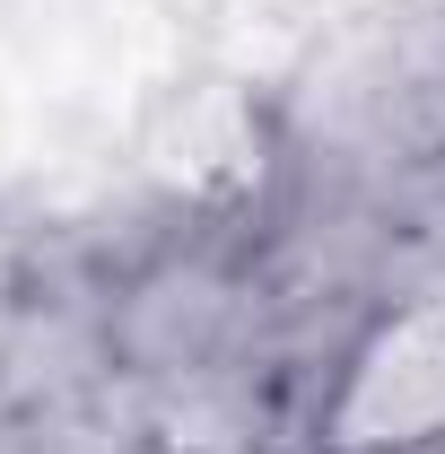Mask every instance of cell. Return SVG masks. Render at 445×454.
Returning a JSON list of instances; mask_svg holds the SVG:
<instances>
[{
	"mask_svg": "<svg viewBox=\"0 0 445 454\" xmlns=\"http://www.w3.org/2000/svg\"><path fill=\"white\" fill-rule=\"evenodd\" d=\"M288 175H315L349 201H393L445 175V0H376L324 27L279 79Z\"/></svg>",
	"mask_w": 445,
	"mask_h": 454,
	"instance_id": "obj_1",
	"label": "cell"
},
{
	"mask_svg": "<svg viewBox=\"0 0 445 454\" xmlns=\"http://www.w3.org/2000/svg\"><path fill=\"white\" fill-rule=\"evenodd\" d=\"M428 437H445V280L385 288L376 306H358L315 394V454Z\"/></svg>",
	"mask_w": 445,
	"mask_h": 454,
	"instance_id": "obj_2",
	"label": "cell"
},
{
	"mask_svg": "<svg viewBox=\"0 0 445 454\" xmlns=\"http://www.w3.org/2000/svg\"><path fill=\"white\" fill-rule=\"evenodd\" d=\"M367 454H445V437H428V446H367Z\"/></svg>",
	"mask_w": 445,
	"mask_h": 454,
	"instance_id": "obj_3",
	"label": "cell"
}]
</instances>
